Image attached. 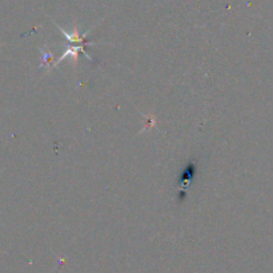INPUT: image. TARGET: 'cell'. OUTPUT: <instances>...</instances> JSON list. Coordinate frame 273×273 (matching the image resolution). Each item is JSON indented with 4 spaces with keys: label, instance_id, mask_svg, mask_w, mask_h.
Returning <instances> with one entry per match:
<instances>
[{
    "label": "cell",
    "instance_id": "cell-1",
    "mask_svg": "<svg viewBox=\"0 0 273 273\" xmlns=\"http://www.w3.org/2000/svg\"><path fill=\"white\" fill-rule=\"evenodd\" d=\"M81 52H83V54L86 55V57H87V59H88V60H92L91 56H88L86 54V52H84V46H80V47H68L66 52H64V54H61V56H60V57H59V59H57V61H56L55 64H54V67L57 66V64H59V63H60L61 60H64L67 56H71L72 59H73V64H75V66H77V63H79V54H81Z\"/></svg>",
    "mask_w": 273,
    "mask_h": 273
},
{
    "label": "cell",
    "instance_id": "cell-2",
    "mask_svg": "<svg viewBox=\"0 0 273 273\" xmlns=\"http://www.w3.org/2000/svg\"><path fill=\"white\" fill-rule=\"evenodd\" d=\"M57 28L60 30V32L63 34V35L66 36L67 39H68V41H71V43H75V41H77V43H83V44H86V36L90 34V31H87L84 35H80V32H79V30H77V25H75L73 27V31L72 32H67L66 30H63L60 25H57Z\"/></svg>",
    "mask_w": 273,
    "mask_h": 273
}]
</instances>
